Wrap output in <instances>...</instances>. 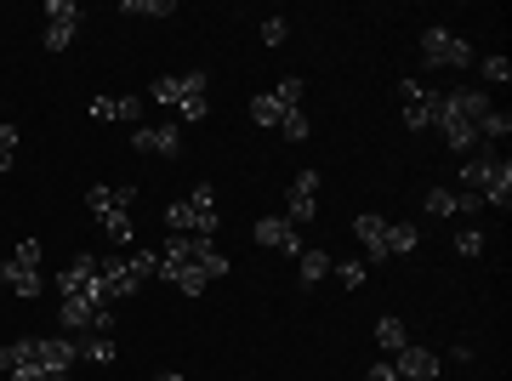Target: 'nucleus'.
<instances>
[{"label": "nucleus", "mask_w": 512, "mask_h": 381, "mask_svg": "<svg viewBox=\"0 0 512 381\" xmlns=\"http://www.w3.org/2000/svg\"><path fill=\"white\" fill-rule=\"evenodd\" d=\"M143 103L137 97H92V120H137Z\"/></svg>", "instance_id": "obj_24"}, {"label": "nucleus", "mask_w": 512, "mask_h": 381, "mask_svg": "<svg viewBox=\"0 0 512 381\" xmlns=\"http://www.w3.org/2000/svg\"><path fill=\"white\" fill-rule=\"evenodd\" d=\"M365 381H399V370H393V359H382V364H370Z\"/></svg>", "instance_id": "obj_37"}, {"label": "nucleus", "mask_w": 512, "mask_h": 381, "mask_svg": "<svg viewBox=\"0 0 512 381\" xmlns=\"http://www.w3.org/2000/svg\"><path fill=\"white\" fill-rule=\"evenodd\" d=\"M421 63H427V69H467V63H473V46H467L456 29H439V23H433V29H421Z\"/></svg>", "instance_id": "obj_10"}, {"label": "nucleus", "mask_w": 512, "mask_h": 381, "mask_svg": "<svg viewBox=\"0 0 512 381\" xmlns=\"http://www.w3.org/2000/svg\"><path fill=\"white\" fill-rule=\"evenodd\" d=\"M120 12H126V18H171L177 6H171V0H120Z\"/></svg>", "instance_id": "obj_28"}, {"label": "nucleus", "mask_w": 512, "mask_h": 381, "mask_svg": "<svg viewBox=\"0 0 512 381\" xmlns=\"http://www.w3.org/2000/svg\"><path fill=\"white\" fill-rule=\"evenodd\" d=\"M160 279H171L183 296H205V285L211 279H222L228 273V256L211 245V239H194V234H171L160 251Z\"/></svg>", "instance_id": "obj_1"}, {"label": "nucleus", "mask_w": 512, "mask_h": 381, "mask_svg": "<svg viewBox=\"0 0 512 381\" xmlns=\"http://www.w3.org/2000/svg\"><path fill=\"white\" fill-rule=\"evenodd\" d=\"M353 234H359V245H365L370 262H387V217L359 211V217H353Z\"/></svg>", "instance_id": "obj_20"}, {"label": "nucleus", "mask_w": 512, "mask_h": 381, "mask_svg": "<svg viewBox=\"0 0 512 381\" xmlns=\"http://www.w3.org/2000/svg\"><path fill=\"white\" fill-rule=\"evenodd\" d=\"M399 97H404V126H410V131H433V114H439V91L421 86V80H404Z\"/></svg>", "instance_id": "obj_14"}, {"label": "nucleus", "mask_w": 512, "mask_h": 381, "mask_svg": "<svg viewBox=\"0 0 512 381\" xmlns=\"http://www.w3.org/2000/svg\"><path fill=\"white\" fill-rule=\"evenodd\" d=\"M165 222H171V234H194V239H217V188L200 182L188 200L165 205Z\"/></svg>", "instance_id": "obj_6"}, {"label": "nucleus", "mask_w": 512, "mask_h": 381, "mask_svg": "<svg viewBox=\"0 0 512 381\" xmlns=\"http://www.w3.org/2000/svg\"><path fill=\"white\" fill-rule=\"evenodd\" d=\"M319 217V171H296L291 194H285V222L302 228V222Z\"/></svg>", "instance_id": "obj_13"}, {"label": "nucleus", "mask_w": 512, "mask_h": 381, "mask_svg": "<svg viewBox=\"0 0 512 381\" xmlns=\"http://www.w3.org/2000/svg\"><path fill=\"white\" fill-rule=\"evenodd\" d=\"M285 35H291L285 18H262V46H285Z\"/></svg>", "instance_id": "obj_33"}, {"label": "nucleus", "mask_w": 512, "mask_h": 381, "mask_svg": "<svg viewBox=\"0 0 512 381\" xmlns=\"http://www.w3.org/2000/svg\"><path fill=\"white\" fill-rule=\"evenodd\" d=\"M279 131H285V137H291V143H308V114H302V109H291V114H285V126H279Z\"/></svg>", "instance_id": "obj_31"}, {"label": "nucleus", "mask_w": 512, "mask_h": 381, "mask_svg": "<svg viewBox=\"0 0 512 381\" xmlns=\"http://www.w3.org/2000/svg\"><path fill=\"white\" fill-rule=\"evenodd\" d=\"M57 291H63V296L109 291V285H103V273H97V256H92V251H86V256H69V262L57 268ZM109 302H114V296H109Z\"/></svg>", "instance_id": "obj_12"}, {"label": "nucleus", "mask_w": 512, "mask_h": 381, "mask_svg": "<svg viewBox=\"0 0 512 381\" xmlns=\"http://www.w3.org/2000/svg\"><path fill=\"white\" fill-rule=\"evenodd\" d=\"M74 29H80V6L74 0H46V52H69Z\"/></svg>", "instance_id": "obj_15"}, {"label": "nucleus", "mask_w": 512, "mask_h": 381, "mask_svg": "<svg viewBox=\"0 0 512 381\" xmlns=\"http://www.w3.org/2000/svg\"><path fill=\"white\" fill-rule=\"evenodd\" d=\"M421 234L410 228V222H387V256H404V251H416Z\"/></svg>", "instance_id": "obj_27"}, {"label": "nucleus", "mask_w": 512, "mask_h": 381, "mask_svg": "<svg viewBox=\"0 0 512 381\" xmlns=\"http://www.w3.org/2000/svg\"><path fill=\"white\" fill-rule=\"evenodd\" d=\"M296 103H302V80H279L274 91H256L251 97V120L274 131V126H285V114H291Z\"/></svg>", "instance_id": "obj_11"}, {"label": "nucleus", "mask_w": 512, "mask_h": 381, "mask_svg": "<svg viewBox=\"0 0 512 381\" xmlns=\"http://www.w3.org/2000/svg\"><path fill=\"white\" fill-rule=\"evenodd\" d=\"M137 154H183L177 126H137Z\"/></svg>", "instance_id": "obj_21"}, {"label": "nucleus", "mask_w": 512, "mask_h": 381, "mask_svg": "<svg viewBox=\"0 0 512 381\" xmlns=\"http://www.w3.org/2000/svg\"><path fill=\"white\" fill-rule=\"evenodd\" d=\"M154 381H183V376H177V370H160V376H154Z\"/></svg>", "instance_id": "obj_38"}, {"label": "nucleus", "mask_w": 512, "mask_h": 381, "mask_svg": "<svg viewBox=\"0 0 512 381\" xmlns=\"http://www.w3.org/2000/svg\"><path fill=\"white\" fill-rule=\"evenodd\" d=\"M507 131H512V114L490 109V114H484V126H478V137H507Z\"/></svg>", "instance_id": "obj_32"}, {"label": "nucleus", "mask_w": 512, "mask_h": 381, "mask_svg": "<svg viewBox=\"0 0 512 381\" xmlns=\"http://www.w3.org/2000/svg\"><path fill=\"white\" fill-rule=\"evenodd\" d=\"M205 86H211V74H205V69H188V74H165V80H154V86H148V97H154V103H165V109H177L188 126H200L205 114H211V97H205Z\"/></svg>", "instance_id": "obj_3"}, {"label": "nucleus", "mask_w": 512, "mask_h": 381, "mask_svg": "<svg viewBox=\"0 0 512 381\" xmlns=\"http://www.w3.org/2000/svg\"><path fill=\"white\" fill-rule=\"evenodd\" d=\"M18 165V126L12 120H0V177Z\"/></svg>", "instance_id": "obj_29"}, {"label": "nucleus", "mask_w": 512, "mask_h": 381, "mask_svg": "<svg viewBox=\"0 0 512 381\" xmlns=\"http://www.w3.org/2000/svg\"><path fill=\"white\" fill-rule=\"evenodd\" d=\"M478 205H484V200H478V194H467V188H461V194H456V188H427L421 211H427V217H473Z\"/></svg>", "instance_id": "obj_17"}, {"label": "nucleus", "mask_w": 512, "mask_h": 381, "mask_svg": "<svg viewBox=\"0 0 512 381\" xmlns=\"http://www.w3.org/2000/svg\"><path fill=\"white\" fill-rule=\"evenodd\" d=\"M57 325L63 330H114V308H109V291H86V296H63L57 302Z\"/></svg>", "instance_id": "obj_9"}, {"label": "nucleus", "mask_w": 512, "mask_h": 381, "mask_svg": "<svg viewBox=\"0 0 512 381\" xmlns=\"http://www.w3.org/2000/svg\"><path fill=\"white\" fill-rule=\"evenodd\" d=\"M114 353H120V347H114V336H103V330L80 342V359H86V364H114Z\"/></svg>", "instance_id": "obj_26"}, {"label": "nucleus", "mask_w": 512, "mask_h": 381, "mask_svg": "<svg viewBox=\"0 0 512 381\" xmlns=\"http://www.w3.org/2000/svg\"><path fill=\"white\" fill-rule=\"evenodd\" d=\"M325 273H330V256L319 251V245H308V251L296 256V285H302V291H308V285H319Z\"/></svg>", "instance_id": "obj_23"}, {"label": "nucleus", "mask_w": 512, "mask_h": 381, "mask_svg": "<svg viewBox=\"0 0 512 381\" xmlns=\"http://www.w3.org/2000/svg\"><path fill=\"white\" fill-rule=\"evenodd\" d=\"M456 251H461V256H484V234H478V228L456 234Z\"/></svg>", "instance_id": "obj_36"}, {"label": "nucleus", "mask_w": 512, "mask_h": 381, "mask_svg": "<svg viewBox=\"0 0 512 381\" xmlns=\"http://www.w3.org/2000/svg\"><path fill=\"white\" fill-rule=\"evenodd\" d=\"M6 376H12V381H63V376H46V370H40V364H12V370H6Z\"/></svg>", "instance_id": "obj_35"}, {"label": "nucleus", "mask_w": 512, "mask_h": 381, "mask_svg": "<svg viewBox=\"0 0 512 381\" xmlns=\"http://www.w3.org/2000/svg\"><path fill=\"white\" fill-rule=\"evenodd\" d=\"M393 370H399V381H433L439 376V353H427V347H399V353H393Z\"/></svg>", "instance_id": "obj_19"}, {"label": "nucleus", "mask_w": 512, "mask_h": 381, "mask_svg": "<svg viewBox=\"0 0 512 381\" xmlns=\"http://www.w3.org/2000/svg\"><path fill=\"white\" fill-rule=\"evenodd\" d=\"M461 188L478 194L484 205H501L507 211L512 205V160H501V154H473V160L461 165Z\"/></svg>", "instance_id": "obj_4"}, {"label": "nucleus", "mask_w": 512, "mask_h": 381, "mask_svg": "<svg viewBox=\"0 0 512 381\" xmlns=\"http://www.w3.org/2000/svg\"><path fill=\"white\" fill-rule=\"evenodd\" d=\"M154 268H160V256H154V251H114V256H97V273H103L109 296H137V291H143V279H154Z\"/></svg>", "instance_id": "obj_5"}, {"label": "nucleus", "mask_w": 512, "mask_h": 381, "mask_svg": "<svg viewBox=\"0 0 512 381\" xmlns=\"http://www.w3.org/2000/svg\"><path fill=\"white\" fill-rule=\"evenodd\" d=\"M0 285L23 302H35L46 285H40V239H18V251L0 262Z\"/></svg>", "instance_id": "obj_8"}, {"label": "nucleus", "mask_w": 512, "mask_h": 381, "mask_svg": "<svg viewBox=\"0 0 512 381\" xmlns=\"http://www.w3.org/2000/svg\"><path fill=\"white\" fill-rule=\"evenodd\" d=\"M444 97H450V109H456L473 131L484 126V114H490V97H484V91H444Z\"/></svg>", "instance_id": "obj_22"}, {"label": "nucleus", "mask_w": 512, "mask_h": 381, "mask_svg": "<svg viewBox=\"0 0 512 381\" xmlns=\"http://www.w3.org/2000/svg\"><path fill=\"white\" fill-rule=\"evenodd\" d=\"M12 364H40L46 376H69V364H80V342H69V336H29V342L0 347V370H12Z\"/></svg>", "instance_id": "obj_2"}, {"label": "nucleus", "mask_w": 512, "mask_h": 381, "mask_svg": "<svg viewBox=\"0 0 512 381\" xmlns=\"http://www.w3.org/2000/svg\"><path fill=\"white\" fill-rule=\"evenodd\" d=\"M478 69H484V80H490V86H507V80H512V63H507L501 52H495V57H484Z\"/></svg>", "instance_id": "obj_30"}, {"label": "nucleus", "mask_w": 512, "mask_h": 381, "mask_svg": "<svg viewBox=\"0 0 512 381\" xmlns=\"http://www.w3.org/2000/svg\"><path fill=\"white\" fill-rule=\"evenodd\" d=\"M330 268H336L342 285H365V262H330Z\"/></svg>", "instance_id": "obj_34"}, {"label": "nucleus", "mask_w": 512, "mask_h": 381, "mask_svg": "<svg viewBox=\"0 0 512 381\" xmlns=\"http://www.w3.org/2000/svg\"><path fill=\"white\" fill-rule=\"evenodd\" d=\"M256 245H268V251L279 256H302L308 245H302V228H291L285 217H262L256 222Z\"/></svg>", "instance_id": "obj_16"}, {"label": "nucleus", "mask_w": 512, "mask_h": 381, "mask_svg": "<svg viewBox=\"0 0 512 381\" xmlns=\"http://www.w3.org/2000/svg\"><path fill=\"white\" fill-rule=\"evenodd\" d=\"M86 205H92V217L103 222V234H109L114 245H131V205H137V188H103V182H92Z\"/></svg>", "instance_id": "obj_7"}, {"label": "nucleus", "mask_w": 512, "mask_h": 381, "mask_svg": "<svg viewBox=\"0 0 512 381\" xmlns=\"http://www.w3.org/2000/svg\"><path fill=\"white\" fill-rule=\"evenodd\" d=\"M376 347H387V353H399V347H410V330H404V319H376Z\"/></svg>", "instance_id": "obj_25"}, {"label": "nucleus", "mask_w": 512, "mask_h": 381, "mask_svg": "<svg viewBox=\"0 0 512 381\" xmlns=\"http://www.w3.org/2000/svg\"><path fill=\"white\" fill-rule=\"evenodd\" d=\"M433 126L444 131V143L456 148V154H473V148H478V131L467 126L456 109H450V97H444V91H439V114H433Z\"/></svg>", "instance_id": "obj_18"}]
</instances>
